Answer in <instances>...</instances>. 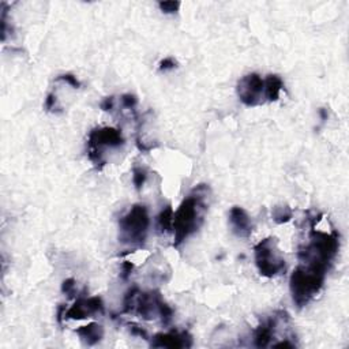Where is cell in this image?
<instances>
[{
	"instance_id": "1",
	"label": "cell",
	"mask_w": 349,
	"mask_h": 349,
	"mask_svg": "<svg viewBox=\"0 0 349 349\" xmlns=\"http://www.w3.org/2000/svg\"><path fill=\"white\" fill-rule=\"evenodd\" d=\"M207 194L209 187L206 184H199L180 203L177 211L173 214V247H180L192 234L199 229L207 210Z\"/></svg>"
},
{
	"instance_id": "2",
	"label": "cell",
	"mask_w": 349,
	"mask_h": 349,
	"mask_svg": "<svg viewBox=\"0 0 349 349\" xmlns=\"http://www.w3.org/2000/svg\"><path fill=\"white\" fill-rule=\"evenodd\" d=\"M339 249V236L333 230L331 234L311 228L310 243L299 251V259L303 266L312 270L327 273Z\"/></svg>"
},
{
	"instance_id": "3",
	"label": "cell",
	"mask_w": 349,
	"mask_h": 349,
	"mask_svg": "<svg viewBox=\"0 0 349 349\" xmlns=\"http://www.w3.org/2000/svg\"><path fill=\"white\" fill-rule=\"evenodd\" d=\"M326 273L312 270L300 265L293 270L289 280L292 300L297 308H303L319 293L323 287Z\"/></svg>"
},
{
	"instance_id": "4",
	"label": "cell",
	"mask_w": 349,
	"mask_h": 349,
	"mask_svg": "<svg viewBox=\"0 0 349 349\" xmlns=\"http://www.w3.org/2000/svg\"><path fill=\"white\" fill-rule=\"evenodd\" d=\"M149 218L145 205H134L119 221V240L133 247H142L148 236Z\"/></svg>"
},
{
	"instance_id": "5",
	"label": "cell",
	"mask_w": 349,
	"mask_h": 349,
	"mask_svg": "<svg viewBox=\"0 0 349 349\" xmlns=\"http://www.w3.org/2000/svg\"><path fill=\"white\" fill-rule=\"evenodd\" d=\"M125 145L122 131L113 127H97L91 130L87 138V157L96 169L101 171L105 165V158L102 157V149L120 148Z\"/></svg>"
},
{
	"instance_id": "6",
	"label": "cell",
	"mask_w": 349,
	"mask_h": 349,
	"mask_svg": "<svg viewBox=\"0 0 349 349\" xmlns=\"http://www.w3.org/2000/svg\"><path fill=\"white\" fill-rule=\"evenodd\" d=\"M255 265L263 277H276L285 272V259L277 251V243L273 238H266L254 247Z\"/></svg>"
},
{
	"instance_id": "7",
	"label": "cell",
	"mask_w": 349,
	"mask_h": 349,
	"mask_svg": "<svg viewBox=\"0 0 349 349\" xmlns=\"http://www.w3.org/2000/svg\"><path fill=\"white\" fill-rule=\"evenodd\" d=\"M236 90L239 100L244 105L257 106L262 104L265 96V79H262V77L257 72L247 74L238 82Z\"/></svg>"
},
{
	"instance_id": "8",
	"label": "cell",
	"mask_w": 349,
	"mask_h": 349,
	"mask_svg": "<svg viewBox=\"0 0 349 349\" xmlns=\"http://www.w3.org/2000/svg\"><path fill=\"white\" fill-rule=\"evenodd\" d=\"M104 303L98 296L79 297L70 310L66 311V319H85L93 314H102Z\"/></svg>"
},
{
	"instance_id": "9",
	"label": "cell",
	"mask_w": 349,
	"mask_h": 349,
	"mask_svg": "<svg viewBox=\"0 0 349 349\" xmlns=\"http://www.w3.org/2000/svg\"><path fill=\"white\" fill-rule=\"evenodd\" d=\"M153 348H191L192 337L188 331L172 330L169 333H158L152 339Z\"/></svg>"
},
{
	"instance_id": "10",
	"label": "cell",
	"mask_w": 349,
	"mask_h": 349,
	"mask_svg": "<svg viewBox=\"0 0 349 349\" xmlns=\"http://www.w3.org/2000/svg\"><path fill=\"white\" fill-rule=\"evenodd\" d=\"M229 224L234 234L239 238H249L253 232V222L243 207L235 206L229 211Z\"/></svg>"
},
{
	"instance_id": "11",
	"label": "cell",
	"mask_w": 349,
	"mask_h": 349,
	"mask_svg": "<svg viewBox=\"0 0 349 349\" xmlns=\"http://www.w3.org/2000/svg\"><path fill=\"white\" fill-rule=\"evenodd\" d=\"M277 325V316H270L262 322L254 331V345L257 348H266L272 342Z\"/></svg>"
},
{
	"instance_id": "12",
	"label": "cell",
	"mask_w": 349,
	"mask_h": 349,
	"mask_svg": "<svg viewBox=\"0 0 349 349\" xmlns=\"http://www.w3.org/2000/svg\"><path fill=\"white\" fill-rule=\"evenodd\" d=\"M77 334L81 337L83 344L93 346V345L98 344L101 339H102V337H104V329L98 323L91 322L89 325L79 326L77 329Z\"/></svg>"
},
{
	"instance_id": "13",
	"label": "cell",
	"mask_w": 349,
	"mask_h": 349,
	"mask_svg": "<svg viewBox=\"0 0 349 349\" xmlns=\"http://www.w3.org/2000/svg\"><path fill=\"white\" fill-rule=\"evenodd\" d=\"M284 87V82L281 77L276 74H270L265 79V97L268 101H277L280 97V91Z\"/></svg>"
},
{
	"instance_id": "14",
	"label": "cell",
	"mask_w": 349,
	"mask_h": 349,
	"mask_svg": "<svg viewBox=\"0 0 349 349\" xmlns=\"http://www.w3.org/2000/svg\"><path fill=\"white\" fill-rule=\"evenodd\" d=\"M173 225V209L172 206L168 205L160 211L157 215V226L160 232H171Z\"/></svg>"
},
{
	"instance_id": "15",
	"label": "cell",
	"mask_w": 349,
	"mask_h": 349,
	"mask_svg": "<svg viewBox=\"0 0 349 349\" xmlns=\"http://www.w3.org/2000/svg\"><path fill=\"white\" fill-rule=\"evenodd\" d=\"M293 215V211L289 206L287 205H280V206H274L272 210V217L274 222L277 224H287L289 222Z\"/></svg>"
},
{
	"instance_id": "16",
	"label": "cell",
	"mask_w": 349,
	"mask_h": 349,
	"mask_svg": "<svg viewBox=\"0 0 349 349\" xmlns=\"http://www.w3.org/2000/svg\"><path fill=\"white\" fill-rule=\"evenodd\" d=\"M157 308H158V315L163 320V323L165 326L171 323V320L173 318V308L171 306H168L167 303L163 300V297L160 296L157 300Z\"/></svg>"
},
{
	"instance_id": "17",
	"label": "cell",
	"mask_w": 349,
	"mask_h": 349,
	"mask_svg": "<svg viewBox=\"0 0 349 349\" xmlns=\"http://www.w3.org/2000/svg\"><path fill=\"white\" fill-rule=\"evenodd\" d=\"M139 291H141V289H139L138 287H133L131 289L127 291L125 300H123V312H126V314H133L135 300H137Z\"/></svg>"
},
{
	"instance_id": "18",
	"label": "cell",
	"mask_w": 349,
	"mask_h": 349,
	"mask_svg": "<svg viewBox=\"0 0 349 349\" xmlns=\"http://www.w3.org/2000/svg\"><path fill=\"white\" fill-rule=\"evenodd\" d=\"M146 179H148V171L142 167H135L133 169V183H134L135 188L141 191L142 187L145 186L146 183Z\"/></svg>"
},
{
	"instance_id": "19",
	"label": "cell",
	"mask_w": 349,
	"mask_h": 349,
	"mask_svg": "<svg viewBox=\"0 0 349 349\" xmlns=\"http://www.w3.org/2000/svg\"><path fill=\"white\" fill-rule=\"evenodd\" d=\"M45 110L47 112H60V105H59L58 102V97L55 96L53 93H49L48 96H47V98H45Z\"/></svg>"
},
{
	"instance_id": "20",
	"label": "cell",
	"mask_w": 349,
	"mask_h": 349,
	"mask_svg": "<svg viewBox=\"0 0 349 349\" xmlns=\"http://www.w3.org/2000/svg\"><path fill=\"white\" fill-rule=\"evenodd\" d=\"M75 284H77V282H75L74 278H67V280H64L62 284L63 293H64V295H67L68 297L75 296V293H77V285H75Z\"/></svg>"
},
{
	"instance_id": "21",
	"label": "cell",
	"mask_w": 349,
	"mask_h": 349,
	"mask_svg": "<svg viewBox=\"0 0 349 349\" xmlns=\"http://www.w3.org/2000/svg\"><path fill=\"white\" fill-rule=\"evenodd\" d=\"M158 7L165 14H175L180 9V2H160Z\"/></svg>"
},
{
	"instance_id": "22",
	"label": "cell",
	"mask_w": 349,
	"mask_h": 349,
	"mask_svg": "<svg viewBox=\"0 0 349 349\" xmlns=\"http://www.w3.org/2000/svg\"><path fill=\"white\" fill-rule=\"evenodd\" d=\"M120 102H122V106L126 108V109L135 110V106L138 104V100L134 94H123L120 97Z\"/></svg>"
},
{
	"instance_id": "23",
	"label": "cell",
	"mask_w": 349,
	"mask_h": 349,
	"mask_svg": "<svg viewBox=\"0 0 349 349\" xmlns=\"http://www.w3.org/2000/svg\"><path fill=\"white\" fill-rule=\"evenodd\" d=\"M56 81L66 82V83H68V85L71 87H74V89H79V87L82 86L81 82L78 81L77 77L72 75V74H62V75H59V77L56 78Z\"/></svg>"
},
{
	"instance_id": "24",
	"label": "cell",
	"mask_w": 349,
	"mask_h": 349,
	"mask_svg": "<svg viewBox=\"0 0 349 349\" xmlns=\"http://www.w3.org/2000/svg\"><path fill=\"white\" fill-rule=\"evenodd\" d=\"M176 67H177L176 60L172 58L163 59V60L160 62V64H158V70H160L161 72L171 71V70H173V68H176Z\"/></svg>"
},
{
	"instance_id": "25",
	"label": "cell",
	"mask_w": 349,
	"mask_h": 349,
	"mask_svg": "<svg viewBox=\"0 0 349 349\" xmlns=\"http://www.w3.org/2000/svg\"><path fill=\"white\" fill-rule=\"evenodd\" d=\"M129 327H130V331H131V334L133 335H138V337H141V338L149 339L148 333H146V330H145L144 327H141L139 325H135V323H130Z\"/></svg>"
},
{
	"instance_id": "26",
	"label": "cell",
	"mask_w": 349,
	"mask_h": 349,
	"mask_svg": "<svg viewBox=\"0 0 349 349\" xmlns=\"http://www.w3.org/2000/svg\"><path fill=\"white\" fill-rule=\"evenodd\" d=\"M133 270H134V265H133V263L129 262V261L123 262V265H122V278H123L125 281H127L130 278V276L133 274Z\"/></svg>"
},
{
	"instance_id": "27",
	"label": "cell",
	"mask_w": 349,
	"mask_h": 349,
	"mask_svg": "<svg viewBox=\"0 0 349 349\" xmlns=\"http://www.w3.org/2000/svg\"><path fill=\"white\" fill-rule=\"evenodd\" d=\"M115 108V97H106L105 100L101 102V109L105 112H112Z\"/></svg>"
},
{
	"instance_id": "28",
	"label": "cell",
	"mask_w": 349,
	"mask_h": 349,
	"mask_svg": "<svg viewBox=\"0 0 349 349\" xmlns=\"http://www.w3.org/2000/svg\"><path fill=\"white\" fill-rule=\"evenodd\" d=\"M273 346H274V348H296V344H295V342H291V341H288V339H284V341H281V342H276V344H273Z\"/></svg>"
},
{
	"instance_id": "29",
	"label": "cell",
	"mask_w": 349,
	"mask_h": 349,
	"mask_svg": "<svg viewBox=\"0 0 349 349\" xmlns=\"http://www.w3.org/2000/svg\"><path fill=\"white\" fill-rule=\"evenodd\" d=\"M66 306L64 304H60V307L58 308V323L62 325L63 319H66Z\"/></svg>"
},
{
	"instance_id": "30",
	"label": "cell",
	"mask_w": 349,
	"mask_h": 349,
	"mask_svg": "<svg viewBox=\"0 0 349 349\" xmlns=\"http://www.w3.org/2000/svg\"><path fill=\"white\" fill-rule=\"evenodd\" d=\"M319 115H320V119H322V122H326V120H327V110H326L325 108H320Z\"/></svg>"
}]
</instances>
